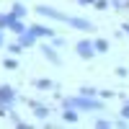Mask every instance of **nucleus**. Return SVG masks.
Wrapping results in <instances>:
<instances>
[{
	"label": "nucleus",
	"mask_w": 129,
	"mask_h": 129,
	"mask_svg": "<svg viewBox=\"0 0 129 129\" xmlns=\"http://www.w3.org/2000/svg\"><path fill=\"white\" fill-rule=\"evenodd\" d=\"M67 106H78V109H103L98 101H90L88 95H83V98H70Z\"/></svg>",
	"instance_id": "f257e3e1"
},
{
	"label": "nucleus",
	"mask_w": 129,
	"mask_h": 129,
	"mask_svg": "<svg viewBox=\"0 0 129 129\" xmlns=\"http://www.w3.org/2000/svg\"><path fill=\"white\" fill-rule=\"evenodd\" d=\"M41 16H47V18H54V21H62V23H67V18L70 16H64V13H59V10H54V8H49V5H39L36 8Z\"/></svg>",
	"instance_id": "f03ea898"
},
{
	"label": "nucleus",
	"mask_w": 129,
	"mask_h": 129,
	"mask_svg": "<svg viewBox=\"0 0 129 129\" xmlns=\"http://www.w3.org/2000/svg\"><path fill=\"white\" fill-rule=\"evenodd\" d=\"M78 54L83 57V59H90L93 54H95V47H93V41H78Z\"/></svg>",
	"instance_id": "7ed1b4c3"
},
{
	"label": "nucleus",
	"mask_w": 129,
	"mask_h": 129,
	"mask_svg": "<svg viewBox=\"0 0 129 129\" xmlns=\"http://www.w3.org/2000/svg\"><path fill=\"white\" fill-rule=\"evenodd\" d=\"M13 101H16V90L10 85H3L0 88V103H13Z\"/></svg>",
	"instance_id": "20e7f679"
},
{
	"label": "nucleus",
	"mask_w": 129,
	"mask_h": 129,
	"mask_svg": "<svg viewBox=\"0 0 129 129\" xmlns=\"http://www.w3.org/2000/svg\"><path fill=\"white\" fill-rule=\"evenodd\" d=\"M67 23H70L72 28H80V31H90V28H93L85 18H72V16H70V18H67Z\"/></svg>",
	"instance_id": "39448f33"
},
{
	"label": "nucleus",
	"mask_w": 129,
	"mask_h": 129,
	"mask_svg": "<svg viewBox=\"0 0 129 129\" xmlns=\"http://www.w3.org/2000/svg\"><path fill=\"white\" fill-rule=\"evenodd\" d=\"M8 26H10V31H13V34H23V23H21V21L16 18V16H8Z\"/></svg>",
	"instance_id": "423d86ee"
},
{
	"label": "nucleus",
	"mask_w": 129,
	"mask_h": 129,
	"mask_svg": "<svg viewBox=\"0 0 129 129\" xmlns=\"http://www.w3.org/2000/svg\"><path fill=\"white\" fill-rule=\"evenodd\" d=\"M41 52H44V57H47L49 62H54V64H59V62H62V59H59V54H57L52 47H47V44H44V47H41Z\"/></svg>",
	"instance_id": "0eeeda50"
},
{
	"label": "nucleus",
	"mask_w": 129,
	"mask_h": 129,
	"mask_svg": "<svg viewBox=\"0 0 129 129\" xmlns=\"http://www.w3.org/2000/svg\"><path fill=\"white\" fill-rule=\"evenodd\" d=\"M31 31H34L36 36H54V31L47 28V26H31Z\"/></svg>",
	"instance_id": "6e6552de"
},
{
	"label": "nucleus",
	"mask_w": 129,
	"mask_h": 129,
	"mask_svg": "<svg viewBox=\"0 0 129 129\" xmlns=\"http://www.w3.org/2000/svg\"><path fill=\"white\" fill-rule=\"evenodd\" d=\"M93 47H95V52H98V54H103V52H109V41H106V39H95Z\"/></svg>",
	"instance_id": "1a4fd4ad"
},
{
	"label": "nucleus",
	"mask_w": 129,
	"mask_h": 129,
	"mask_svg": "<svg viewBox=\"0 0 129 129\" xmlns=\"http://www.w3.org/2000/svg\"><path fill=\"white\" fill-rule=\"evenodd\" d=\"M34 41H36V34H34V31H31V34H26V31H23V34H21V44H34Z\"/></svg>",
	"instance_id": "9d476101"
},
{
	"label": "nucleus",
	"mask_w": 129,
	"mask_h": 129,
	"mask_svg": "<svg viewBox=\"0 0 129 129\" xmlns=\"http://www.w3.org/2000/svg\"><path fill=\"white\" fill-rule=\"evenodd\" d=\"M10 16H16V18H23V16H26V8L21 5V3H13V13H10Z\"/></svg>",
	"instance_id": "9b49d317"
},
{
	"label": "nucleus",
	"mask_w": 129,
	"mask_h": 129,
	"mask_svg": "<svg viewBox=\"0 0 129 129\" xmlns=\"http://www.w3.org/2000/svg\"><path fill=\"white\" fill-rule=\"evenodd\" d=\"M64 121H78V114H75V106L64 111Z\"/></svg>",
	"instance_id": "f8f14e48"
},
{
	"label": "nucleus",
	"mask_w": 129,
	"mask_h": 129,
	"mask_svg": "<svg viewBox=\"0 0 129 129\" xmlns=\"http://www.w3.org/2000/svg\"><path fill=\"white\" fill-rule=\"evenodd\" d=\"M34 109H36V116H39V119H47V109H44V106H34Z\"/></svg>",
	"instance_id": "ddd939ff"
},
{
	"label": "nucleus",
	"mask_w": 129,
	"mask_h": 129,
	"mask_svg": "<svg viewBox=\"0 0 129 129\" xmlns=\"http://www.w3.org/2000/svg\"><path fill=\"white\" fill-rule=\"evenodd\" d=\"M80 95H88V98H93L95 90H93V88H80Z\"/></svg>",
	"instance_id": "4468645a"
},
{
	"label": "nucleus",
	"mask_w": 129,
	"mask_h": 129,
	"mask_svg": "<svg viewBox=\"0 0 129 129\" xmlns=\"http://www.w3.org/2000/svg\"><path fill=\"white\" fill-rule=\"evenodd\" d=\"M36 88H52L49 80H36Z\"/></svg>",
	"instance_id": "2eb2a0df"
},
{
	"label": "nucleus",
	"mask_w": 129,
	"mask_h": 129,
	"mask_svg": "<svg viewBox=\"0 0 129 129\" xmlns=\"http://www.w3.org/2000/svg\"><path fill=\"white\" fill-rule=\"evenodd\" d=\"M3 64H5V67H8V70H16V59H10V57H8V59H5Z\"/></svg>",
	"instance_id": "dca6fc26"
},
{
	"label": "nucleus",
	"mask_w": 129,
	"mask_h": 129,
	"mask_svg": "<svg viewBox=\"0 0 129 129\" xmlns=\"http://www.w3.org/2000/svg\"><path fill=\"white\" fill-rule=\"evenodd\" d=\"M109 124H111L109 119H98V121H95V126H109Z\"/></svg>",
	"instance_id": "f3484780"
},
{
	"label": "nucleus",
	"mask_w": 129,
	"mask_h": 129,
	"mask_svg": "<svg viewBox=\"0 0 129 129\" xmlns=\"http://www.w3.org/2000/svg\"><path fill=\"white\" fill-rule=\"evenodd\" d=\"M93 5L95 8H106V0H93Z\"/></svg>",
	"instance_id": "a211bd4d"
},
{
	"label": "nucleus",
	"mask_w": 129,
	"mask_h": 129,
	"mask_svg": "<svg viewBox=\"0 0 129 129\" xmlns=\"http://www.w3.org/2000/svg\"><path fill=\"white\" fill-rule=\"evenodd\" d=\"M114 5H121V8H124V5H126V0H114Z\"/></svg>",
	"instance_id": "6ab92c4d"
},
{
	"label": "nucleus",
	"mask_w": 129,
	"mask_h": 129,
	"mask_svg": "<svg viewBox=\"0 0 129 129\" xmlns=\"http://www.w3.org/2000/svg\"><path fill=\"white\" fill-rule=\"evenodd\" d=\"M124 31H126V36H129V23H124Z\"/></svg>",
	"instance_id": "aec40b11"
}]
</instances>
